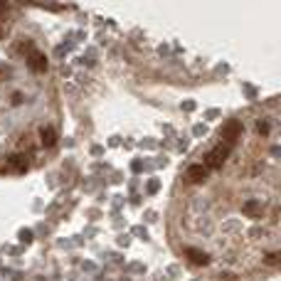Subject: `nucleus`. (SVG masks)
<instances>
[{"label": "nucleus", "instance_id": "nucleus-1", "mask_svg": "<svg viewBox=\"0 0 281 281\" xmlns=\"http://www.w3.org/2000/svg\"><path fill=\"white\" fill-rule=\"evenodd\" d=\"M230 151H232V146H230V143L217 146V148L207 156L205 165H207V168H215V171H217V168H222V163H224V158H227V153H230Z\"/></svg>", "mask_w": 281, "mask_h": 281}, {"label": "nucleus", "instance_id": "nucleus-2", "mask_svg": "<svg viewBox=\"0 0 281 281\" xmlns=\"http://www.w3.org/2000/svg\"><path fill=\"white\" fill-rule=\"evenodd\" d=\"M27 67H30L32 72H37V74H42L47 69V57H45L42 52H30V57H27Z\"/></svg>", "mask_w": 281, "mask_h": 281}, {"label": "nucleus", "instance_id": "nucleus-3", "mask_svg": "<svg viewBox=\"0 0 281 281\" xmlns=\"http://www.w3.org/2000/svg\"><path fill=\"white\" fill-rule=\"evenodd\" d=\"M222 136L227 138V143L232 146V143H234V138H237V136H242V124H239V121H230L227 126L222 128Z\"/></svg>", "mask_w": 281, "mask_h": 281}, {"label": "nucleus", "instance_id": "nucleus-4", "mask_svg": "<svg viewBox=\"0 0 281 281\" xmlns=\"http://www.w3.org/2000/svg\"><path fill=\"white\" fill-rule=\"evenodd\" d=\"M205 180V168L203 165H190L187 168V183H203Z\"/></svg>", "mask_w": 281, "mask_h": 281}, {"label": "nucleus", "instance_id": "nucleus-5", "mask_svg": "<svg viewBox=\"0 0 281 281\" xmlns=\"http://www.w3.org/2000/svg\"><path fill=\"white\" fill-rule=\"evenodd\" d=\"M40 140L45 148H52L54 143H57V133H54V128H42L40 131Z\"/></svg>", "mask_w": 281, "mask_h": 281}, {"label": "nucleus", "instance_id": "nucleus-6", "mask_svg": "<svg viewBox=\"0 0 281 281\" xmlns=\"http://www.w3.org/2000/svg\"><path fill=\"white\" fill-rule=\"evenodd\" d=\"M187 259H190L192 264H207V262H210L207 254H203L200 249H187Z\"/></svg>", "mask_w": 281, "mask_h": 281}, {"label": "nucleus", "instance_id": "nucleus-7", "mask_svg": "<svg viewBox=\"0 0 281 281\" xmlns=\"http://www.w3.org/2000/svg\"><path fill=\"white\" fill-rule=\"evenodd\" d=\"M10 165L15 168V171H20V173L27 171V160H25V156H13V158H10Z\"/></svg>", "mask_w": 281, "mask_h": 281}, {"label": "nucleus", "instance_id": "nucleus-8", "mask_svg": "<svg viewBox=\"0 0 281 281\" xmlns=\"http://www.w3.org/2000/svg\"><path fill=\"white\" fill-rule=\"evenodd\" d=\"M244 212H249L251 217H259V212H262V205H259V203H247V205H244Z\"/></svg>", "mask_w": 281, "mask_h": 281}, {"label": "nucleus", "instance_id": "nucleus-9", "mask_svg": "<svg viewBox=\"0 0 281 281\" xmlns=\"http://www.w3.org/2000/svg\"><path fill=\"white\" fill-rule=\"evenodd\" d=\"M22 101V94H13V104H20Z\"/></svg>", "mask_w": 281, "mask_h": 281}, {"label": "nucleus", "instance_id": "nucleus-10", "mask_svg": "<svg viewBox=\"0 0 281 281\" xmlns=\"http://www.w3.org/2000/svg\"><path fill=\"white\" fill-rule=\"evenodd\" d=\"M8 10V5H0V13H5Z\"/></svg>", "mask_w": 281, "mask_h": 281}, {"label": "nucleus", "instance_id": "nucleus-11", "mask_svg": "<svg viewBox=\"0 0 281 281\" xmlns=\"http://www.w3.org/2000/svg\"><path fill=\"white\" fill-rule=\"evenodd\" d=\"M0 37H3V27H0Z\"/></svg>", "mask_w": 281, "mask_h": 281}]
</instances>
